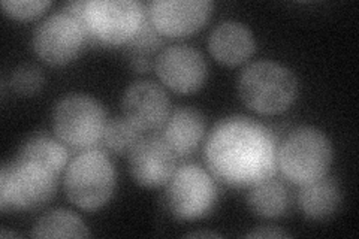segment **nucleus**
<instances>
[{"label":"nucleus","mask_w":359,"mask_h":239,"mask_svg":"<svg viewBox=\"0 0 359 239\" xmlns=\"http://www.w3.org/2000/svg\"><path fill=\"white\" fill-rule=\"evenodd\" d=\"M205 162L222 183L235 189L253 187L276 172L274 135L252 118H224L208 136Z\"/></svg>","instance_id":"nucleus-1"},{"label":"nucleus","mask_w":359,"mask_h":239,"mask_svg":"<svg viewBox=\"0 0 359 239\" xmlns=\"http://www.w3.org/2000/svg\"><path fill=\"white\" fill-rule=\"evenodd\" d=\"M238 95L245 107L264 116L286 111L298 95V83L287 67L274 62H256L238 78Z\"/></svg>","instance_id":"nucleus-2"},{"label":"nucleus","mask_w":359,"mask_h":239,"mask_svg":"<svg viewBox=\"0 0 359 239\" xmlns=\"http://www.w3.org/2000/svg\"><path fill=\"white\" fill-rule=\"evenodd\" d=\"M331 162V142L314 128L295 129L277 148V168L286 179L298 186L323 178Z\"/></svg>","instance_id":"nucleus-3"},{"label":"nucleus","mask_w":359,"mask_h":239,"mask_svg":"<svg viewBox=\"0 0 359 239\" xmlns=\"http://www.w3.org/2000/svg\"><path fill=\"white\" fill-rule=\"evenodd\" d=\"M57 174L47 166L17 157L0 172V210L33 211L43 207L55 193Z\"/></svg>","instance_id":"nucleus-4"},{"label":"nucleus","mask_w":359,"mask_h":239,"mask_svg":"<svg viewBox=\"0 0 359 239\" xmlns=\"http://www.w3.org/2000/svg\"><path fill=\"white\" fill-rule=\"evenodd\" d=\"M63 183L66 196L74 205L95 211L111 199L116 187V170L104 151L92 148L69 163Z\"/></svg>","instance_id":"nucleus-5"},{"label":"nucleus","mask_w":359,"mask_h":239,"mask_svg":"<svg viewBox=\"0 0 359 239\" xmlns=\"http://www.w3.org/2000/svg\"><path fill=\"white\" fill-rule=\"evenodd\" d=\"M212 178L198 165H183L174 170L165 190L166 210L177 220H198L205 217L216 202Z\"/></svg>","instance_id":"nucleus-6"},{"label":"nucleus","mask_w":359,"mask_h":239,"mask_svg":"<svg viewBox=\"0 0 359 239\" xmlns=\"http://www.w3.org/2000/svg\"><path fill=\"white\" fill-rule=\"evenodd\" d=\"M145 20L142 5L137 0H90L84 8L87 36L109 45L128 43Z\"/></svg>","instance_id":"nucleus-7"},{"label":"nucleus","mask_w":359,"mask_h":239,"mask_svg":"<svg viewBox=\"0 0 359 239\" xmlns=\"http://www.w3.org/2000/svg\"><path fill=\"white\" fill-rule=\"evenodd\" d=\"M102 105L87 95H69L57 102L53 112V126L59 138L74 148L95 145L105 129Z\"/></svg>","instance_id":"nucleus-8"},{"label":"nucleus","mask_w":359,"mask_h":239,"mask_svg":"<svg viewBox=\"0 0 359 239\" xmlns=\"http://www.w3.org/2000/svg\"><path fill=\"white\" fill-rule=\"evenodd\" d=\"M86 29L67 13H57L41 21L33 32V50L45 63L60 66L69 63L81 51Z\"/></svg>","instance_id":"nucleus-9"},{"label":"nucleus","mask_w":359,"mask_h":239,"mask_svg":"<svg viewBox=\"0 0 359 239\" xmlns=\"http://www.w3.org/2000/svg\"><path fill=\"white\" fill-rule=\"evenodd\" d=\"M154 69L161 81L177 93H194L207 78L204 55L189 45H171L157 55Z\"/></svg>","instance_id":"nucleus-10"},{"label":"nucleus","mask_w":359,"mask_h":239,"mask_svg":"<svg viewBox=\"0 0 359 239\" xmlns=\"http://www.w3.org/2000/svg\"><path fill=\"white\" fill-rule=\"evenodd\" d=\"M208 0H154L149 4L147 17L163 36H186L205 25L211 14Z\"/></svg>","instance_id":"nucleus-11"},{"label":"nucleus","mask_w":359,"mask_h":239,"mask_svg":"<svg viewBox=\"0 0 359 239\" xmlns=\"http://www.w3.org/2000/svg\"><path fill=\"white\" fill-rule=\"evenodd\" d=\"M175 170V154L163 138H141L129 153V172L142 187L166 184Z\"/></svg>","instance_id":"nucleus-12"},{"label":"nucleus","mask_w":359,"mask_h":239,"mask_svg":"<svg viewBox=\"0 0 359 239\" xmlns=\"http://www.w3.org/2000/svg\"><path fill=\"white\" fill-rule=\"evenodd\" d=\"M125 118L138 130H156L166 123L170 99L165 90L151 81L130 84L121 100Z\"/></svg>","instance_id":"nucleus-13"},{"label":"nucleus","mask_w":359,"mask_h":239,"mask_svg":"<svg viewBox=\"0 0 359 239\" xmlns=\"http://www.w3.org/2000/svg\"><path fill=\"white\" fill-rule=\"evenodd\" d=\"M208 50L215 59L226 66L245 62L255 51L252 32L238 21H222L208 38Z\"/></svg>","instance_id":"nucleus-14"},{"label":"nucleus","mask_w":359,"mask_h":239,"mask_svg":"<svg viewBox=\"0 0 359 239\" xmlns=\"http://www.w3.org/2000/svg\"><path fill=\"white\" fill-rule=\"evenodd\" d=\"M205 132V121L194 108H180L168 118L163 141L175 156H187L199 145Z\"/></svg>","instance_id":"nucleus-15"},{"label":"nucleus","mask_w":359,"mask_h":239,"mask_svg":"<svg viewBox=\"0 0 359 239\" xmlns=\"http://www.w3.org/2000/svg\"><path fill=\"white\" fill-rule=\"evenodd\" d=\"M341 203L340 189L331 178H320L302 186L298 193L301 212L310 220H327L337 212Z\"/></svg>","instance_id":"nucleus-16"},{"label":"nucleus","mask_w":359,"mask_h":239,"mask_svg":"<svg viewBox=\"0 0 359 239\" xmlns=\"http://www.w3.org/2000/svg\"><path fill=\"white\" fill-rule=\"evenodd\" d=\"M247 203L257 217L277 219L287 210L289 195L283 183L268 178L250 187Z\"/></svg>","instance_id":"nucleus-17"},{"label":"nucleus","mask_w":359,"mask_h":239,"mask_svg":"<svg viewBox=\"0 0 359 239\" xmlns=\"http://www.w3.org/2000/svg\"><path fill=\"white\" fill-rule=\"evenodd\" d=\"M162 43L161 33L153 27L149 17H145L137 35L128 42L126 54L132 69L137 72H147L153 63H156Z\"/></svg>","instance_id":"nucleus-18"},{"label":"nucleus","mask_w":359,"mask_h":239,"mask_svg":"<svg viewBox=\"0 0 359 239\" xmlns=\"http://www.w3.org/2000/svg\"><path fill=\"white\" fill-rule=\"evenodd\" d=\"M30 236L33 238H84L90 236L87 226L76 214L66 210H53L35 223Z\"/></svg>","instance_id":"nucleus-19"},{"label":"nucleus","mask_w":359,"mask_h":239,"mask_svg":"<svg viewBox=\"0 0 359 239\" xmlns=\"http://www.w3.org/2000/svg\"><path fill=\"white\" fill-rule=\"evenodd\" d=\"M18 157L38 162L59 175L67 162V150L50 136L36 135L21 146Z\"/></svg>","instance_id":"nucleus-20"},{"label":"nucleus","mask_w":359,"mask_h":239,"mask_svg":"<svg viewBox=\"0 0 359 239\" xmlns=\"http://www.w3.org/2000/svg\"><path fill=\"white\" fill-rule=\"evenodd\" d=\"M102 139L111 153L129 154L141 138L140 130L128 118L116 117L105 124Z\"/></svg>","instance_id":"nucleus-21"},{"label":"nucleus","mask_w":359,"mask_h":239,"mask_svg":"<svg viewBox=\"0 0 359 239\" xmlns=\"http://www.w3.org/2000/svg\"><path fill=\"white\" fill-rule=\"evenodd\" d=\"M11 87L21 96H32L38 93L43 84L42 71L36 64L25 63L15 67L9 78Z\"/></svg>","instance_id":"nucleus-22"},{"label":"nucleus","mask_w":359,"mask_h":239,"mask_svg":"<svg viewBox=\"0 0 359 239\" xmlns=\"http://www.w3.org/2000/svg\"><path fill=\"white\" fill-rule=\"evenodd\" d=\"M50 6L47 0H4L2 8L5 14L17 20H30L39 15Z\"/></svg>","instance_id":"nucleus-23"},{"label":"nucleus","mask_w":359,"mask_h":239,"mask_svg":"<svg viewBox=\"0 0 359 239\" xmlns=\"http://www.w3.org/2000/svg\"><path fill=\"white\" fill-rule=\"evenodd\" d=\"M247 236H250V238H286L287 233L273 229V227H265V229L247 233Z\"/></svg>","instance_id":"nucleus-24"},{"label":"nucleus","mask_w":359,"mask_h":239,"mask_svg":"<svg viewBox=\"0 0 359 239\" xmlns=\"http://www.w3.org/2000/svg\"><path fill=\"white\" fill-rule=\"evenodd\" d=\"M187 236H192V238H196V236H210V238H216V236H220L217 233H212V232H198V233H189Z\"/></svg>","instance_id":"nucleus-25"}]
</instances>
